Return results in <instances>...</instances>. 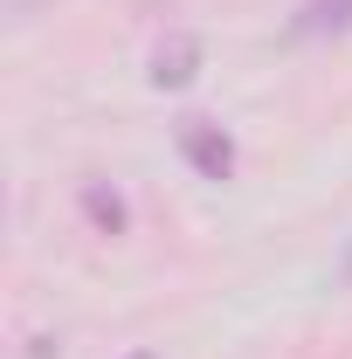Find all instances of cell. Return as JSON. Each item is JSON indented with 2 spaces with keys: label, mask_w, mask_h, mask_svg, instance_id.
<instances>
[{
  "label": "cell",
  "mask_w": 352,
  "mask_h": 359,
  "mask_svg": "<svg viewBox=\"0 0 352 359\" xmlns=\"http://www.w3.org/2000/svg\"><path fill=\"white\" fill-rule=\"evenodd\" d=\"M83 208H90V222H104V228H118V222H125L118 194H104V187H90V194H83Z\"/></svg>",
  "instance_id": "obj_4"
},
{
  "label": "cell",
  "mask_w": 352,
  "mask_h": 359,
  "mask_svg": "<svg viewBox=\"0 0 352 359\" xmlns=\"http://www.w3.org/2000/svg\"><path fill=\"white\" fill-rule=\"evenodd\" d=\"M194 62H201V42H187V35H180L173 48H159V69H152V83L180 90V83H187V76H194Z\"/></svg>",
  "instance_id": "obj_3"
},
{
  "label": "cell",
  "mask_w": 352,
  "mask_h": 359,
  "mask_svg": "<svg viewBox=\"0 0 352 359\" xmlns=\"http://www.w3.org/2000/svg\"><path fill=\"white\" fill-rule=\"evenodd\" d=\"M132 359H152V353H132Z\"/></svg>",
  "instance_id": "obj_5"
},
{
  "label": "cell",
  "mask_w": 352,
  "mask_h": 359,
  "mask_svg": "<svg viewBox=\"0 0 352 359\" xmlns=\"http://www.w3.org/2000/svg\"><path fill=\"white\" fill-rule=\"evenodd\" d=\"M180 152H187V159H194V166H201L208 180H228V173H235V145H228L215 125H201V118L180 132Z\"/></svg>",
  "instance_id": "obj_1"
},
{
  "label": "cell",
  "mask_w": 352,
  "mask_h": 359,
  "mask_svg": "<svg viewBox=\"0 0 352 359\" xmlns=\"http://www.w3.org/2000/svg\"><path fill=\"white\" fill-rule=\"evenodd\" d=\"M352 28V0H311L297 14V35H346Z\"/></svg>",
  "instance_id": "obj_2"
}]
</instances>
